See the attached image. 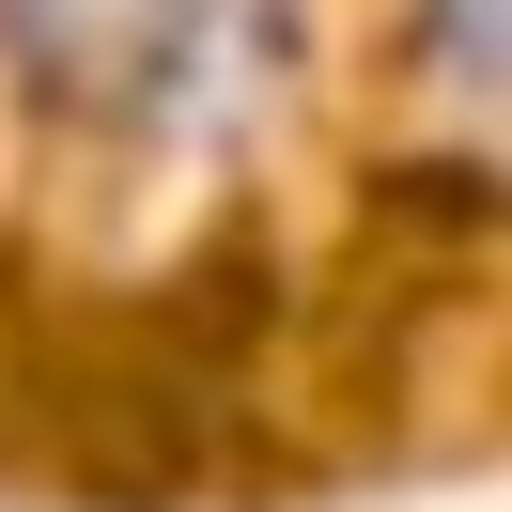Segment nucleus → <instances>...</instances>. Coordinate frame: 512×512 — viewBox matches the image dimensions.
Wrapping results in <instances>:
<instances>
[{"label":"nucleus","mask_w":512,"mask_h":512,"mask_svg":"<svg viewBox=\"0 0 512 512\" xmlns=\"http://www.w3.org/2000/svg\"><path fill=\"white\" fill-rule=\"evenodd\" d=\"M295 0H0V109L47 156L187 171L280 109Z\"/></svg>","instance_id":"1"},{"label":"nucleus","mask_w":512,"mask_h":512,"mask_svg":"<svg viewBox=\"0 0 512 512\" xmlns=\"http://www.w3.org/2000/svg\"><path fill=\"white\" fill-rule=\"evenodd\" d=\"M404 47H419V78L450 109L512 125V0H404Z\"/></svg>","instance_id":"2"}]
</instances>
